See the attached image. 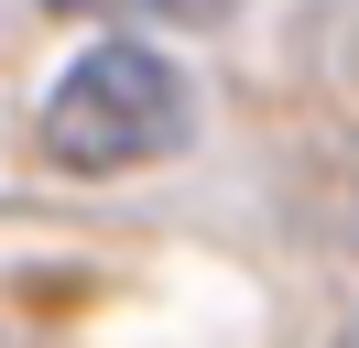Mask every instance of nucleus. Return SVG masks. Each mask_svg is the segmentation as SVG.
<instances>
[{
    "label": "nucleus",
    "mask_w": 359,
    "mask_h": 348,
    "mask_svg": "<svg viewBox=\"0 0 359 348\" xmlns=\"http://www.w3.org/2000/svg\"><path fill=\"white\" fill-rule=\"evenodd\" d=\"M185 130H196L185 65L153 55V44H131V33H109V44H88V55L44 87L33 142H44V163H66V174H131V163L185 152Z\"/></svg>",
    "instance_id": "f257e3e1"
},
{
    "label": "nucleus",
    "mask_w": 359,
    "mask_h": 348,
    "mask_svg": "<svg viewBox=\"0 0 359 348\" xmlns=\"http://www.w3.org/2000/svg\"><path fill=\"white\" fill-rule=\"evenodd\" d=\"M55 11H120V22H229L240 0H55Z\"/></svg>",
    "instance_id": "f03ea898"
}]
</instances>
